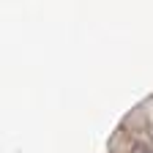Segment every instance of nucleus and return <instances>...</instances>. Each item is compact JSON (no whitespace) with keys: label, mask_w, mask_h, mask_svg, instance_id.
<instances>
[{"label":"nucleus","mask_w":153,"mask_h":153,"mask_svg":"<svg viewBox=\"0 0 153 153\" xmlns=\"http://www.w3.org/2000/svg\"><path fill=\"white\" fill-rule=\"evenodd\" d=\"M140 153H153V150H148V148H142V150H140Z\"/></svg>","instance_id":"nucleus-1"}]
</instances>
